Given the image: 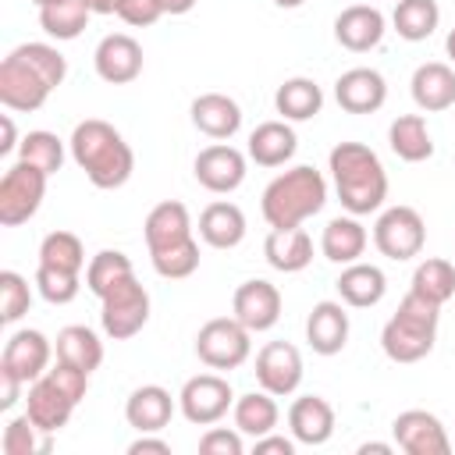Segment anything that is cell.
I'll return each instance as SVG.
<instances>
[{
    "mask_svg": "<svg viewBox=\"0 0 455 455\" xmlns=\"http://www.w3.org/2000/svg\"><path fill=\"white\" fill-rule=\"evenodd\" d=\"M128 274H135V267H132V259L121 252V249H100L89 263H85V288L96 295V299H103L117 281H124Z\"/></svg>",
    "mask_w": 455,
    "mask_h": 455,
    "instance_id": "38",
    "label": "cell"
},
{
    "mask_svg": "<svg viewBox=\"0 0 455 455\" xmlns=\"http://www.w3.org/2000/svg\"><path fill=\"white\" fill-rule=\"evenodd\" d=\"M391 434L405 455H448L451 451V437H448L444 423L427 409L398 412L391 423Z\"/></svg>",
    "mask_w": 455,
    "mask_h": 455,
    "instance_id": "13",
    "label": "cell"
},
{
    "mask_svg": "<svg viewBox=\"0 0 455 455\" xmlns=\"http://www.w3.org/2000/svg\"><path fill=\"white\" fill-rule=\"evenodd\" d=\"M409 291H416L419 299H427L434 306H444L448 299H455V263H448L441 256L419 259L416 270H412Z\"/></svg>",
    "mask_w": 455,
    "mask_h": 455,
    "instance_id": "36",
    "label": "cell"
},
{
    "mask_svg": "<svg viewBox=\"0 0 455 455\" xmlns=\"http://www.w3.org/2000/svg\"><path fill=\"white\" fill-rule=\"evenodd\" d=\"M391 455L395 451V444H384V441H366V444H359V455Z\"/></svg>",
    "mask_w": 455,
    "mask_h": 455,
    "instance_id": "53",
    "label": "cell"
},
{
    "mask_svg": "<svg viewBox=\"0 0 455 455\" xmlns=\"http://www.w3.org/2000/svg\"><path fill=\"white\" fill-rule=\"evenodd\" d=\"M25 412H28V419H32L43 434H57L60 427H68V419H71V412H75V402L50 380V373H43L39 380L28 384Z\"/></svg>",
    "mask_w": 455,
    "mask_h": 455,
    "instance_id": "26",
    "label": "cell"
},
{
    "mask_svg": "<svg viewBox=\"0 0 455 455\" xmlns=\"http://www.w3.org/2000/svg\"><path fill=\"white\" fill-rule=\"evenodd\" d=\"M92 11L85 0H60V4H50V7H39V25L50 39H78L89 25Z\"/></svg>",
    "mask_w": 455,
    "mask_h": 455,
    "instance_id": "37",
    "label": "cell"
},
{
    "mask_svg": "<svg viewBox=\"0 0 455 455\" xmlns=\"http://www.w3.org/2000/svg\"><path fill=\"white\" fill-rule=\"evenodd\" d=\"M53 348H57V359H60V363H71V366H78V370H85V373L100 370V363H103V341H100V334H96L92 327H85V323H68V327H60Z\"/></svg>",
    "mask_w": 455,
    "mask_h": 455,
    "instance_id": "33",
    "label": "cell"
},
{
    "mask_svg": "<svg viewBox=\"0 0 455 455\" xmlns=\"http://www.w3.org/2000/svg\"><path fill=\"white\" fill-rule=\"evenodd\" d=\"M174 405H178V398H171L167 387H160V384H142V387H135V391L128 395V402H124V419H128V427H135L139 434H160V430L171 423Z\"/></svg>",
    "mask_w": 455,
    "mask_h": 455,
    "instance_id": "24",
    "label": "cell"
},
{
    "mask_svg": "<svg viewBox=\"0 0 455 455\" xmlns=\"http://www.w3.org/2000/svg\"><path fill=\"white\" fill-rule=\"evenodd\" d=\"M0 128H4V142H0V156H7L11 149H18L21 142H18V132H14V121H11V114H4L0 117Z\"/></svg>",
    "mask_w": 455,
    "mask_h": 455,
    "instance_id": "50",
    "label": "cell"
},
{
    "mask_svg": "<svg viewBox=\"0 0 455 455\" xmlns=\"http://www.w3.org/2000/svg\"><path fill=\"white\" fill-rule=\"evenodd\" d=\"M36 291L50 302V306H68L78 299L82 291V274L75 270H57V267H36Z\"/></svg>",
    "mask_w": 455,
    "mask_h": 455,
    "instance_id": "42",
    "label": "cell"
},
{
    "mask_svg": "<svg viewBox=\"0 0 455 455\" xmlns=\"http://www.w3.org/2000/svg\"><path fill=\"white\" fill-rule=\"evenodd\" d=\"M274 110L284 117V121H309L323 110V89L306 78V75H295V78H284L274 92Z\"/></svg>",
    "mask_w": 455,
    "mask_h": 455,
    "instance_id": "32",
    "label": "cell"
},
{
    "mask_svg": "<svg viewBox=\"0 0 455 455\" xmlns=\"http://www.w3.org/2000/svg\"><path fill=\"white\" fill-rule=\"evenodd\" d=\"M231 316H238L252 334L270 331L281 320V291H277V284H270L263 277L242 281L235 288V299H231Z\"/></svg>",
    "mask_w": 455,
    "mask_h": 455,
    "instance_id": "15",
    "label": "cell"
},
{
    "mask_svg": "<svg viewBox=\"0 0 455 455\" xmlns=\"http://www.w3.org/2000/svg\"><path fill=\"white\" fill-rule=\"evenodd\" d=\"M32 306V288L18 270H0V320L18 323Z\"/></svg>",
    "mask_w": 455,
    "mask_h": 455,
    "instance_id": "44",
    "label": "cell"
},
{
    "mask_svg": "<svg viewBox=\"0 0 455 455\" xmlns=\"http://www.w3.org/2000/svg\"><path fill=\"white\" fill-rule=\"evenodd\" d=\"M334 100L348 114H377L387 103V82L377 68H348L334 82Z\"/></svg>",
    "mask_w": 455,
    "mask_h": 455,
    "instance_id": "16",
    "label": "cell"
},
{
    "mask_svg": "<svg viewBox=\"0 0 455 455\" xmlns=\"http://www.w3.org/2000/svg\"><path fill=\"white\" fill-rule=\"evenodd\" d=\"M366 242H370V235H366L363 220L352 217V213H341V217L327 220L323 235H320V252H323V259H331L338 267H348V263L363 259Z\"/></svg>",
    "mask_w": 455,
    "mask_h": 455,
    "instance_id": "29",
    "label": "cell"
},
{
    "mask_svg": "<svg viewBox=\"0 0 455 455\" xmlns=\"http://www.w3.org/2000/svg\"><path fill=\"white\" fill-rule=\"evenodd\" d=\"M391 25L405 43H423L437 32L441 7H437V0H398L391 11Z\"/></svg>",
    "mask_w": 455,
    "mask_h": 455,
    "instance_id": "35",
    "label": "cell"
},
{
    "mask_svg": "<svg viewBox=\"0 0 455 455\" xmlns=\"http://www.w3.org/2000/svg\"><path fill=\"white\" fill-rule=\"evenodd\" d=\"M21 387H25V380H21L11 366H4V363H0V409H4V412H11V409L18 405Z\"/></svg>",
    "mask_w": 455,
    "mask_h": 455,
    "instance_id": "47",
    "label": "cell"
},
{
    "mask_svg": "<svg viewBox=\"0 0 455 455\" xmlns=\"http://www.w3.org/2000/svg\"><path fill=\"white\" fill-rule=\"evenodd\" d=\"M128 455H171V444L164 437H153V434H139L132 444H128Z\"/></svg>",
    "mask_w": 455,
    "mask_h": 455,
    "instance_id": "49",
    "label": "cell"
},
{
    "mask_svg": "<svg viewBox=\"0 0 455 455\" xmlns=\"http://www.w3.org/2000/svg\"><path fill=\"white\" fill-rule=\"evenodd\" d=\"M231 419L235 427L245 434V437H263L270 430H277V419H281V409L274 402L270 391H249V395H238L235 398V409H231Z\"/></svg>",
    "mask_w": 455,
    "mask_h": 455,
    "instance_id": "34",
    "label": "cell"
},
{
    "mask_svg": "<svg viewBox=\"0 0 455 455\" xmlns=\"http://www.w3.org/2000/svg\"><path fill=\"white\" fill-rule=\"evenodd\" d=\"M36 7H50V4H60V0H32Z\"/></svg>",
    "mask_w": 455,
    "mask_h": 455,
    "instance_id": "56",
    "label": "cell"
},
{
    "mask_svg": "<svg viewBox=\"0 0 455 455\" xmlns=\"http://www.w3.org/2000/svg\"><path fill=\"white\" fill-rule=\"evenodd\" d=\"M384 32H387V18L370 4H352L334 18V39L352 53H366L380 46Z\"/></svg>",
    "mask_w": 455,
    "mask_h": 455,
    "instance_id": "18",
    "label": "cell"
},
{
    "mask_svg": "<svg viewBox=\"0 0 455 455\" xmlns=\"http://www.w3.org/2000/svg\"><path fill=\"white\" fill-rule=\"evenodd\" d=\"M263 256L274 270L299 274L313 263V238L302 224L299 228H270V235L263 238Z\"/></svg>",
    "mask_w": 455,
    "mask_h": 455,
    "instance_id": "28",
    "label": "cell"
},
{
    "mask_svg": "<svg viewBox=\"0 0 455 455\" xmlns=\"http://www.w3.org/2000/svg\"><path fill=\"white\" fill-rule=\"evenodd\" d=\"M85 4L92 14H117V7H121V0H85Z\"/></svg>",
    "mask_w": 455,
    "mask_h": 455,
    "instance_id": "52",
    "label": "cell"
},
{
    "mask_svg": "<svg viewBox=\"0 0 455 455\" xmlns=\"http://www.w3.org/2000/svg\"><path fill=\"white\" fill-rule=\"evenodd\" d=\"M188 114H192V124L206 139H213V142H224L231 135H238V128H242V107L228 92H203V96H196Z\"/></svg>",
    "mask_w": 455,
    "mask_h": 455,
    "instance_id": "23",
    "label": "cell"
},
{
    "mask_svg": "<svg viewBox=\"0 0 455 455\" xmlns=\"http://www.w3.org/2000/svg\"><path fill=\"white\" fill-rule=\"evenodd\" d=\"M117 18L124 25H132V28H149V25H156L164 18V11L156 7V0H121Z\"/></svg>",
    "mask_w": 455,
    "mask_h": 455,
    "instance_id": "46",
    "label": "cell"
},
{
    "mask_svg": "<svg viewBox=\"0 0 455 455\" xmlns=\"http://www.w3.org/2000/svg\"><path fill=\"white\" fill-rule=\"evenodd\" d=\"M235 391L220 373H196L178 391V409L192 427H213L235 409Z\"/></svg>",
    "mask_w": 455,
    "mask_h": 455,
    "instance_id": "10",
    "label": "cell"
},
{
    "mask_svg": "<svg viewBox=\"0 0 455 455\" xmlns=\"http://www.w3.org/2000/svg\"><path fill=\"white\" fill-rule=\"evenodd\" d=\"M39 427L28 419V412L25 416H14V419H7L4 423V434H0V451L4 455H36V451H46L50 448V434L39 441Z\"/></svg>",
    "mask_w": 455,
    "mask_h": 455,
    "instance_id": "43",
    "label": "cell"
},
{
    "mask_svg": "<svg viewBox=\"0 0 455 455\" xmlns=\"http://www.w3.org/2000/svg\"><path fill=\"white\" fill-rule=\"evenodd\" d=\"M146 320H149V291L139 284L135 274L117 281L100 299V323H103V334L114 338V341L135 338L146 327Z\"/></svg>",
    "mask_w": 455,
    "mask_h": 455,
    "instance_id": "7",
    "label": "cell"
},
{
    "mask_svg": "<svg viewBox=\"0 0 455 455\" xmlns=\"http://www.w3.org/2000/svg\"><path fill=\"white\" fill-rule=\"evenodd\" d=\"M245 213L238 203H228V199H217L210 203L203 213H199V238L210 245V249H235L242 245L245 238Z\"/></svg>",
    "mask_w": 455,
    "mask_h": 455,
    "instance_id": "30",
    "label": "cell"
},
{
    "mask_svg": "<svg viewBox=\"0 0 455 455\" xmlns=\"http://www.w3.org/2000/svg\"><path fill=\"white\" fill-rule=\"evenodd\" d=\"M245 171H249V153H242V149H235L228 142H213V146L199 149L196 160H192L196 181L213 196L235 192L245 181Z\"/></svg>",
    "mask_w": 455,
    "mask_h": 455,
    "instance_id": "11",
    "label": "cell"
},
{
    "mask_svg": "<svg viewBox=\"0 0 455 455\" xmlns=\"http://www.w3.org/2000/svg\"><path fill=\"white\" fill-rule=\"evenodd\" d=\"M274 4H277V7H284V11H295V7H302L306 0H274Z\"/></svg>",
    "mask_w": 455,
    "mask_h": 455,
    "instance_id": "55",
    "label": "cell"
},
{
    "mask_svg": "<svg viewBox=\"0 0 455 455\" xmlns=\"http://www.w3.org/2000/svg\"><path fill=\"white\" fill-rule=\"evenodd\" d=\"M68 153L96 188H121L135 171L132 146L110 121L100 117H85L75 124L68 139Z\"/></svg>",
    "mask_w": 455,
    "mask_h": 455,
    "instance_id": "3",
    "label": "cell"
},
{
    "mask_svg": "<svg viewBox=\"0 0 455 455\" xmlns=\"http://www.w3.org/2000/svg\"><path fill=\"white\" fill-rule=\"evenodd\" d=\"M142 235H146V249H149V252H160V249H171V245H181V242L196 238V235H192L188 206L178 203V199L156 203V206L146 213Z\"/></svg>",
    "mask_w": 455,
    "mask_h": 455,
    "instance_id": "22",
    "label": "cell"
},
{
    "mask_svg": "<svg viewBox=\"0 0 455 455\" xmlns=\"http://www.w3.org/2000/svg\"><path fill=\"white\" fill-rule=\"evenodd\" d=\"M18 160H25V164H32V167H39V171H46V174H57V171L64 167V142H60L53 132L36 128V132H28V135L21 139Z\"/></svg>",
    "mask_w": 455,
    "mask_h": 455,
    "instance_id": "40",
    "label": "cell"
},
{
    "mask_svg": "<svg viewBox=\"0 0 455 455\" xmlns=\"http://www.w3.org/2000/svg\"><path fill=\"white\" fill-rule=\"evenodd\" d=\"M437 320H441V306L419 299L416 291H409L395 316L384 323L380 331V348L391 363H419L430 355L434 341H437Z\"/></svg>",
    "mask_w": 455,
    "mask_h": 455,
    "instance_id": "5",
    "label": "cell"
},
{
    "mask_svg": "<svg viewBox=\"0 0 455 455\" xmlns=\"http://www.w3.org/2000/svg\"><path fill=\"white\" fill-rule=\"evenodd\" d=\"M68 78V60L50 43H21L0 60V103L11 114L39 110Z\"/></svg>",
    "mask_w": 455,
    "mask_h": 455,
    "instance_id": "1",
    "label": "cell"
},
{
    "mask_svg": "<svg viewBox=\"0 0 455 455\" xmlns=\"http://www.w3.org/2000/svg\"><path fill=\"white\" fill-rule=\"evenodd\" d=\"M196 355L210 370H238L252 355V331L238 316H213L196 334Z\"/></svg>",
    "mask_w": 455,
    "mask_h": 455,
    "instance_id": "6",
    "label": "cell"
},
{
    "mask_svg": "<svg viewBox=\"0 0 455 455\" xmlns=\"http://www.w3.org/2000/svg\"><path fill=\"white\" fill-rule=\"evenodd\" d=\"M334 288H338V299H341L345 306H352V309H370V306H377V302L387 295V277H384V270H380L377 263L355 259V263L341 267Z\"/></svg>",
    "mask_w": 455,
    "mask_h": 455,
    "instance_id": "27",
    "label": "cell"
},
{
    "mask_svg": "<svg viewBox=\"0 0 455 455\" xmlns=\"http://www.w3.org/2000/svg\"><path fill=\"white\" fill-rule=\"evenodd\" d=\"M444 53H448V60L455 64V28H451V32L444 36Z\"/></svg>",
    "mask_w": 455,
    "mask_h": 455,
    "instance_id": "54",
    "label": "cell"
},
{
    "mask_svg": "<svg viewBox=\"0 0 455 455\" xmlns=\"http://www.w3.org/2000/svg\"><path fill=\"white\" fill-rule=\"evenodd\" d=\"M327 171L338 192V203L352 217L377 213L387 199V171L366 142H338L327 153Z\"/></svg>",
    "mask_w": 455,
    "mask_h": 455,
    "instance_id": "2",
    "label": "cell"
},
{
    "mask_svg": "<svg viewBox=\"0 0 455 455\" xmlns=\"http://www.w3.org/2000/svg\"><path fill=\"white\" fill-rule=\"evenodd\" d=\"M245 434L238 427H210L203 437H199V451L203 455H242L245 451Z\"/></svg>",
    "mask_w": 455,
    "mask_h": 455,
    "instance_id": "45",
    "label": "cell"
},
{
    "mask_svg": "<svg viewBox=\"0 0 455 455\" xmlns=\"http://www.w3.org/2000/svg\"><path fill=\"white\" fill-rule=\"evenodd\" d=\"M288 430L299 444H327L334 434V405L323 395H299L288 405Z\"/></svg>",
    "mask_w": 455,
    "mask_h": 455,
    "instance_id": "19",
    "label": "cell"
},
{
    "mask_svg": "<svg viewBox=\"0 0 455 455\" xmlns=\"http://www.w3.org/2000/svg\"><path fill=\"white\" fill-rule=\"evenodd\" d=\"M295 437H284V434H263V437H256L252 441V451L256 455H295Z\"/></svg>",
    "mask_w": 455,
    "mask_h": 455,
    "instance_id": "48",
    "label": "cell"
},
{
    "mask_svg": "<svg viewBox=\"0 0 455 455\" xmlns=\"http://www.w3.org/2000/svg\"><path fill=\"white\" fill-rule=\"evenodd\" d=\"M196 4H199V0H156V7H160L164 14H188Z\"/></svg>",
    "mask_w": 455,
    "mask_h": 455,
    "instance_id": "51",
    "label": "cell"
},
{
    "mask_svg": "<svg viewBox=\"0 0 455 455\" xmlns=\"http://www.w3.org/2000/svg\"><path fill=\"white\" fill-rule=\"evenodd\" d=\"M323 203H327V178L309 164H295L263 188L259 210L270 228H299L309 217H316Z\"/></svg>",
    "mask_w": 455,
    "mask_h": 455,
    "instance_id": "4",
    "label": "cell"
},
{
    "mask_svg": "<svg viewBox=\"0 0 455 455\" xmlns=\"http://www.w3.org/2000/svg\"><path fill=\"white\" fill-rule=\"evenodd\" d=\"M39 263L43 267H57V270H85V245L75 231H50L39 242Z\"/></svg>",
    "mask_w": 455,
    "mask_h": 455,
    "instance_id": "39",
    "label": "cell"
},
{
    "mask_svg": "<svg viewBox=\"0 0 455 455\" xmlns=\"http://www.w3.org/2000/svg\"><path fill=\"white\" fill-rule=\"evenodd\" d=\"M299 149V135L291 128V121H263L249 132V160L259 164V167H284Z\"/></svg>",
    "mask_w": 455,
    "mask_h": 455,
    "instance_id": "25",
    "label": "cell"
},
{
    "mask_svg": "<svg viewBox=\"0 0 455 455\" xmlns=\"http://www.w3.org/2000/svg\"><path fill=\"white\" fill-rule=\"evenodd\" d=\"M53 352H57V348H53V341H50L43 331L25 327V331H14V334L7 338L0 363L11 366L25 384H32V380H39V377L50 370Z\"/></svg>",
    "mask_w": 455,
    "mask_h": 455,
    "instance_id": "17",
    "label": "cell"
},
{
    "mask_svg": "<svg viewBox=\"0 0 455 455\" xmlns=\"http://www.w3.org/2000/svg\"><path fill=\"white\" fill-rule=\"evenodd\" d=\"M306 341L316 355H338L348 345V313L345 302L323 299L306 316Z\"/></svg>",
    "mask_w": 455,
    "mask_h": 455,
    "instance_id": "21",
    "label": "cell"
},
{
    "mask_svg": "<svg viewBox=\"0 0 455 455\" xmlns=\"http://www.w3.org/2000/svg\"><path fill=\"white\" fill-rule=\"evenodd\" d=\"M373 245H377L380 256H387L395 263H405V259L419 256L423 245H427V224H423L419 210L402 206V203L380 210V217L373 224Z\"/></svg>",
    "mask_w": 455,
    "mask_h": 455,
    "instance_id": "9",
    "label": "cell"
},
{
    "mask_svg": "<svg viewBox=\"0 0 455 455\" xmlns=\"http://www.w3.org/2000/svg\"><path fill=\"white\" fill-rule=\"evenodd\" d=\"M46 171L18 160L4 171L0 178V224L4 228H18L25 220H32L43 206V196H46Z\"/></svg>",
    "mask_w": 455,
    "mask_h": 455,
    "instance_id": "8",
    "label": "cell"
},
{
    "mask_svg": "<svg viewBox=\"0 0 455 455\" xmlns=\"http://www.w3.org/2000/svg\"><path fill=\"white\" fill-rule=\"evenodd\" d=\"M387 146L405 164H423L434 156V135L423 114H398L387 128Z\"/></svg>",
    "mask_w": 455,
    "mask_h": 455,
    "instance_id": "31",
    "label": "cell"
},
{
    "mask_svg": "<svg viewBox=\"0 0 455 455\" xmlns=\"http://www.w3.org/2000/svg\"><path fill=\"white\" fill-rule=\"evenodd\" d=\"M92 68L110 85H128L142 75V46L128 32H110L92 50Z\"/></svg>",
    "mask_w": 455,
    "mask_h": 455,
    "instance_id": "14",
    "label": "cell"
},
{
    "mask_svg": "<svg viewBox=\"0 0 455 455\" xmlns=\"http://www.w3.org/2000/svg\"><path fill=\"white\" fill-rule=\"evenodd\" d=\"M302 352L291 341H267L256 352V384L274 398H288L302 384Z\"/></svg>",
    "mask_w": 455,
    "mask_h": 455,
    "instance_id": "12",
    "label": "cell"
},
{
    "mask_svg": "<svg viewBox=\"0 0 455 455\" xmlns=\"http://www.w3.org/2000/svg\"><path fill=\"white\" fill-rule=\"evenodd\" d=\"M409 92L423 114H441V110L455 107V68L444 60L419 64L409 78Z\"/></svg>",
    "mask_w": 455,
    "mask_h": 455,
    "instance_id": "20",
    "label": "cell"
},
{
    "mask_svg": "<svg viewBox=\"0 0 455 455\" xmlns=\"http://www.w3.org/2000/svg\"><path fill=\"white\" fill-rule=\"evenodd\" d=\"M149 263L160 277L167 281H185L199 270V242L188 238L181 245H171V249H160V252H149Z\"/></svg>",
    "mask_w": 455,
    "mask_h": 455,
    "instance_id": "41",
    "label": "cell"
}]
</instances>
